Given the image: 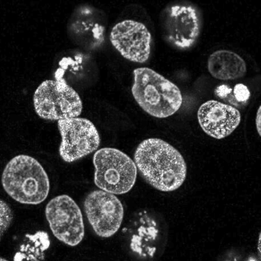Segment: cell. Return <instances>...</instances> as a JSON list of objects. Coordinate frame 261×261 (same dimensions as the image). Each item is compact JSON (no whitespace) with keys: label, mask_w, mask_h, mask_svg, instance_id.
<instances>
[{"label":"cell","mask_w":261,"mask_h":261,"mask_svg":"<svg viewBox=\"0 0 261 261\" xmlns=\"http://www.w3.org/2000/svg\"><path fill=\"white\" fill-rule=\"evenodd\" d=\"M200 20L197 9L190 5H175L163 14V28L168 42L178 48H191L199 36Z\"/></svg>","instance_id":"9c48e42d"},{"label":"cell","mask_w":261,"mask_h":261,"mask_svg":"<svg viewBox=\"0 0 261 261\" xmlns=\"http://www.w3.org/2000/svg\"><path fill=\"white\" fill-rule=\"evenodd\" d=\"M94 184L100 190L113 194H124L134 187L137 168L129 156L121 150L105 147L93 156Z\"/></svg>","instance_id":"277c9868"},{"label":"cell","mask_w":261,"mask_h":261,"mask_svg":"<svg viewBox=\"0 0 261 261\" xmlns=\"http://www.w3.org/2000/svg\"><path fill=\"white\" fill-rule=\"evenodd\" d=\"M13 214L10 207L3 200H1V236L5 232L10 226Z\"/></svg>","instance_id":"5bb4252c"},{"label":"cell","mask_w":261,"mask_h":261,"mask_svg":"<svg viewBox=\"0 0 261 261\" xmlns=\"http://www.w3.org/2000/svg\"><path fill=\"white\" fill-rule=\"evenodd\" d=\"M260 107L258 109V112L257 113L256 118V125L257 128V130L258 132L259 135H260Z\"/></svg>","instance_id":"9a60e30c"},{"label":"cell","mask_w":261,"mask_h":261,"mask_svg":"<svg viewBox=\"0 0 261 261\" xmlns=\"http://www.w3.org/2000/svg\"><path fill=\"white\" fill-rule=\"evenodd\" d=\"M207 69L213 77L221 81L237 80L244 76L247 72L244 59L228 50L213 53L207 61Z\"/></svg>","instance_id":"4fadbf2b"},{"label":"cell","mask_w":261,"mask_h":261,"mask_svg":"<svg viewBox=\"0 0 261 261\" xmlns=\"http://www.w3.org/2000/svg\"><path fill=\"white\" fill-rule=\"evenodd\" d=\"M134 160L147 183L160 191L177 190L186 179L187 166L183 156L159 138L142 141L135 150Z\"/></svg>","instance_id":"6da1fadb"},{"label":"cell","mask_w":261,"mask_h":261,"mask_svg":"<svg viewBox=\"0 0 261 261\" xmlns=\"http://www.w3.org/2000/svg\"><path fill=\"white\" fill-rule=\"evenodd\" d=\"M62 141L60 156L64 162L72 163L89 155L98 149V131L89 119L73 118L58 121Z\"/></svg>","instance_id":"52a82bcc"},{"label":"cell","mask_w":261,"mask_h":261,"mask_svg":"<svg viewBox=\"0 0 261 261\" xmlns=\"http://www.w3.org/2000/svg\"><path fill=\"white\" fill-rule=\"evenodd\" d=\"M2 185L9 196L27 205H38L48 197L49 180L45 169L33 157L19 155L6 165Z\"/></svg>","instance_id":"7a4b0ae2"},{"label":"cell","mask_w":261,"mask_h":261,"mask_svg":"<svg viewBox=\"0 0 261 261\" xmlns=\"http://www.w3.org/2000/svg\"><path fill=\"white\" fill-rule=\"evenodd\" d=\"M84 211L95 233L109 238L120 228L124 218V207L115 195L103 190L90 193L85 199Z\"/></svg>","instance_id":"ba28073f"},{"label":"cell","mask_w":261,"mask_h":261,"mask_svg":"<svg viewBox=\"0 0 261 261\" xmlns=\"http://www.w3.org/2000/svg\"><path fill=\"white\" fill-rule=\"evenodd\" d=\"M112 45L125 59L136 63L146 62L150 55L152 36L145 25L134 20L116 24L111 31Z\"/></svg>","instance_id":"30bf717a"},{"label":"cell","mask_w":261,"mask_h":261,"mask_svg":"<svg viewBox=\"0 0 261 261\" xmlns=\"http://www.w3.org/2000/svg\"><path fill=\"white\" fill-rule=\"evenodd\" d=\"M197 118L202 130L218 140L230 135L241 120V113L237 109L215 100L200 106Z\"/></svg>","instance_id":"8fae6325"},{"label":"cell","mask_w":261,"mask_h":261,"mask_svg":"<svg viewBox=\"0 0 261 261\" xmlns=\"http://www.w3.org/2000/svg\"><path fill=\"white\" fill-rule=\"evenodd\" d=\"M45 215L55 237L63 243L74 247L81 243L85 226L80 207L67 195H61L49 201Z\"/></svg>","instance_id":"8992f818"},{"label":"cell","mask_w":261,"mask_h":261,"mask_svg":"<svg viewBox=\"0 0 261 261\" xmlns=\"http://www.w3.org/2000/svg\"><path fill=\"white\" fill-rule=\"evenodd\" d=\"M160 238L158 223L148 214H141L133 229L131 250L141 257H153L159 245Z\"/></svg>","instance_id":"7c38bea8"},{"label":"cell","mask_w":261,"mask_h":261,"mask_svg":"<svg viewBox=\"0 0 261 261\" xmlns=\"http://www.w3.org/2000/svg\"><path fill=\"white\" fill-rule=\"evenodd\" d=\"M33 100L37 114L46 120L76 118L83 112L80 95L64 80L43 82L36 90Z\"/></svg>","instance_id":"5b68a950"},{"label":"cell","mask_w":261,"mask_h":261,"mask_svg":"<svg viewBox=\"0 0 261 261\" xmlns=\"http://www.w3.org/2000/svg\"><path fill=\"white\" fill-rule=\"evenodd\" d=\"M132 93L141 108L154 117L165 118L180 109L183 97L172 82L149 68L134 71Z\"/></svg>","instance_id":"3957f363"}]
</instances>
